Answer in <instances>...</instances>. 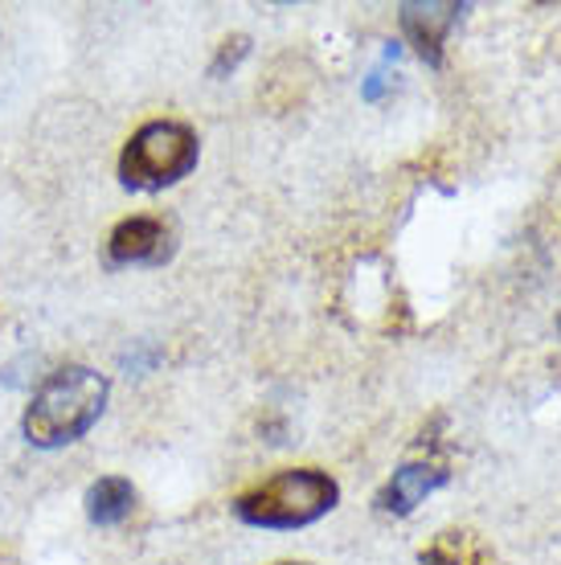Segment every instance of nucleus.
I'll list each match as a JSON object with an SVG mask.
<instances>
[{
    "label": "nucleus",
    "mask_w": 561,
    "mask_h": 565,
    "mask_svg": "<svg viewBox=\"0 0 561 565\" xmlns=\"http://www.w3.org/2000/svg\"><path fill=\"white\" fill-rule=\"evenodd\" d=\"M340 504V483L316 467H292L234 500V516L254 529H304Z\"/></svg>",
    "instance_id": "nucleus-2"
},
{
    "label": "nucleus",
    "mask_w": 561,
    "mask_h": 565,
    "mask_svg": "<svg viewBox=\"0 0 561 565\" xmlns=\"http://www.w3.org/2000/svg\"><path fill=\"white\" fill-rule=\"evenodd\" d=\"M419 565H496V553L476 529H443L419 550Z\"/></svg>",
    "instance_id": "nucleus-7"
},
{
    "label": "nucleus",
    "mask_w": 561,
    "mask_h": 565,
    "mask_svg": "<svg viewBox=\"0 0 561 565\" xmlns=\"http://www.w3.org/2000/svg\"><path fill=\"white\" fill-rule=\"evenodd\" d=\"M197 156H201V143H197V131L189 124L152 119L124 143L119 184L131 193H160L197 169Z\"/></svg>",
    "instance_id": "nucleus-3"
},
{
    "label": "nucleus",
    "mask_w": 561,
    "mask_h": 565,
    "mask_svg": "<svg viewBox=\"0 0 561 565\" xmlns=\"http://www.w3.org/2000/svg\"><path fill=\"white\" fill-rule=\"evenodd\" d=\"M172 255V226L165 217H127L107 238L112 267H160Z\"/></svg>",
    "instance_id": "nucleus-4"
},
{
    "label": "nucleus",
    "mask_w": 561,
    "mask_h": 565,
    "mask_svg": "<svg viewBox=\"0 0 561 565\" xmlns=\"http://www.w3.org/2000/svg\"><path fill=\"white\" fill-rule=\"evenodd\" d=\"M107 394H112V385L95 369L86 365L57 369V373H50L38 385V394L29 397L25 418H21V435L38 451L71 447V443H78L103 418Z\"/></svg>",
    "instance_id": "nucleus-1"
},
{
    "label": "nucleus",
    "mask_w": 561,
    "mask_h": 565,
    "mask_svg": "<svg viewBox=\"0 0 561 565\" xmlns=\"http://www.w3.org/2000/svg\"><path fill=\"white\" fill-rule=\"evenodd\" d=\"M464 13L467 4H402L398 21H402V33L414 45V54L426 66H443V42Z\"/></svg>",
    "instance_id": "nucleus-5"
},
{
    "label": "nucleus",
    "mask_w": 561,
    "mask_h": 565,
    "mask_svg": "<svg viewBox=\"0 0 561 565\" xmlns=\"http://www.w3.org/2000/svg\"><path fill=\"white\" fill-rule=\"evenodd\" d=\"M86 504V521L98 524V529H112V524H124L136 509V488L124 476H103L86 488L83 495Z\"/></svg>",
    "instance_id": "nucleus-8"
},
{
    "label": "nucleus",
    "mask_w": 561,
    "mask_h": 565,
    "mask_svg": "<svg viewBox=\"0 0 561 565\" xmlns=\"http://www.w3.org/2000/svg\"><path fill=\"white\" fill-rule=\"evenodd\" d=\"M246 50H251V42H246V38H234V42H225V45H222V54H218V62L210 66L213 78H222L225 71H234V66H239L242 57H246Z\"/></svg>",
    "instance_id": "nucleus-9"
},
{
    "label": "nucleus",
    "mask_w": 561,
    "mask_h": 565,
    "mask_svg": "<svg viewBox=\"0 0 561 565\" xmlns=\"http://www.w3.org/2000/svg\"><path fill=\"white\" fill-rule=\"evenodd\" d=\"M447 480H451L447 463H402L390 480H385V488L378 492L373 504H378V512H385V516H410L426 495L438 492Z\"/></svg>",
    "instance_id": "nucleus-6"
},
{
    "label": "nucleus",
    "mask_w": 561,
    "mask_h": 565,
    "mask_svg": "<svg viewBox=\"0 0 561 565\" xmlns=\"http://www.w3.org/2000/svg\"><path fill=\"white\" fill-rule=\"evenodd\" d=\"M287 565H292V562H287Z\"/></svg>",
    "instance_id": "nucleus-11"
},
{
    "label": "nucleus",
    "mask_w": 561,
    "mask_h": 565,
    "mask_svg": "<svg viewBox=\"0 0 561 565\" xmlns=\"http://www.w3.org/2000/svg\"><path fill=\"white\" fill-rule=\"evenodd\" d=\"M558 324H561V320H558Z\"/></svg>",
    "instance_id": "nucleus-10"
}]
</instances>
